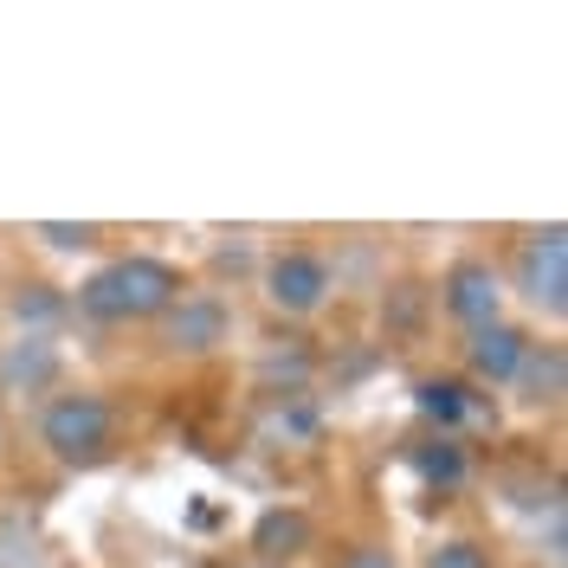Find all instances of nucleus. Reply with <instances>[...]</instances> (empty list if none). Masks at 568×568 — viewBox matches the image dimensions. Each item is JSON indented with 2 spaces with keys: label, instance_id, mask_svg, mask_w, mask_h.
<instances>
[{
  "label": "nucleus",
  "instance_id": "1",
  "mask_svg": "<svg viewBox=\"0 0 568 568\" xmlns=\"http://www.w3.org/2000/svg\"><path fill=\"white\" fill-rule=\"evenodd\" d=\"M181 297V272L162 258H116L84 284V311L91 317H155Z\"/></svg>",
  "mask_w": 568,
  "mask_h": 568
},
{
  "label": "nucleus",
  "instance_id": "2",
  "mask_svg": "<svg viewBox=\"0 0 568 568\" xmlns=\"http://www.w3.org/2000/svg\"><path fill=\"white\" fill-rule=\"evenodd\" d=\"M110 400H98V394H65V400H52L45 407V446L59 453V459H104L110 453Z\"/></svg>",
  "mask_w": 568,
  "mask_h": 568
},
{
  "label": "nucleus",
  "instance_id": "3",
  "mask_svg": "<svg viewBox=\"0 0 568 568\" xmlns=\"http://www.w3.org/2000/svg\"><path fill=\"white\" fill-rule=\"evenodd\" d=\"M265 291H272V304L278 311H317L323 291H329V265H323L317 252H284L272 258V272H265Z\"/></svg>",
  "mask_w": 568,
  "mask_h": 568
},
{
  "label": "nucleus",
  "instance_id": "4",
  "mask_svg": "<svg viewBox=\"0 0 568 568\" xmlns=\"http://www.w3.org/2000/svg\"><path fill=\"white\" fill-rule=\"evenodd\" d=\"M446 311H453L459 323H471V329L497 323V278L485 272V265H459L453 284H446Z\"/></svg>",
  "mask_w": 568,
  "mask_h": 568
},
{
  "label": "nucleus",
  "instance_id": "5",
  "mask_svg": "<svg viewBox=\"0 0 568 568\" xmlns=\"http://www.w3.org/2000/svg\"><path fill=\"white\" fill-rule=\"evenodd\" d=\"M471 368H478V375H491V382H510V375L524 368V336H517V329H504V323L471 329Z\"/></svg>",
  "mask_w": 568,
  "mask_h": 568
},
{
  "label": "nucleus",
  "instance_id": "6",
  "mask_svg": "<svg viewBox=\"0 0 568 568\" xmlns=\"http://www.w3.org/2000/svg\"><path fill=\"white\" fill-rule=\"evenodd\" d=\"M220 304H201V297H181L175 323H169V343L175 349H207V343H220Z\"/></svg>",
  "mask_w": 568,
  "mask_h": 568
},
{
  "label": "nucleus",
  "instance_id": "7",
  "mask_svg": "<svg viewBox=\"0 0 568 568\" xmlns=\"http://www.w3.org/2000/svg\"><path fill=\"white\" fill-rule=\"evenodd\" d=\"M530 284H536V304L562 311V233H549L542 252L530 258Z\"/></svg>",
  "mask_w": 568,
  "mask_h": 568
},
{
  "label": "nucleus",
  "instance_id": "8",
  "mask_svg": "<svg viewBox=\"0 0 568 568\" xmlns=\"http://www.w3.org/2000/svg\"><path fill=\"white\" fill-rule=\"evenodd\" d=\"M291 542H304V524H297V517H265V524H258V549H265V556H284Z\"/></svg>",
  "mask_w": 568,
  "mask_h": 568
},
{
  "label": "nucleus",
  "instance_id": "9",
  "mask_svg": "<svg viewBox=\"0 0 568 568\" xmlns=\"http://www.w3.org/2000/svg\"><path fill=\"white\" fill-rule=\"evenodd\" d=\"M420 407L426 414H439V420H459L465 414V388L459 382H433V388H420Z\"/></svg>",
  "mask_w": 568,
  "mask_h": 568
},
{
  "label": "nucleus",
  "instance_id": "10",
  "mask_svg": "<svg viewBox=\"0 0 568 568\" xmlns=\"http://www.w3.org/2000/svg\"><path fill=\"white\" fill-rule=\"evenodd\" d=\"M433 568H491V556H485L478 542H446V549L433 556Z\"/></svg>",
  "mask_w": 568,
  "mask_h": 568
},
{
  "label": "nucleus",
  "instance_id": "11",
  "mask_svg": "<svg viewBox=\"0 0 568 568\" xmlns=\"http://www.w3.org/2000/svg\"><path fill=\"white\" fill-rule=\"evenodd\" d=\"M420 465H426V478H459V471H465L453 446H439V453H420Z\"/></svg>",
  "mask_w": 568,
  "mask_h": 568
},
{
  "label": "nucleus",
  "instance_id": "12",
  "mask_svg": "<svg viewBox=\"0 0 568 568\" xmlns=\"http://www.w3.org/2000/svg\"><path fill=\"white\" fill-rule=\"evenodd\" d=\"M52 246H91V226H39Z\"/></svg>",
  "mask_w": 568,
  "mask_h": 568
},
{
  "label": "nucleus",
  "instance_id": "13",
  "mask_svg": "<svg viewBox=\"0 0 568 568\" xmlns=\"http://www.w3.org/2000/svg\"><path fill=\"white\" fill-rule=\"evenodd\" d=\"M355 568H388V562H375V556H368V562H355Z\"/></svg>",
  "mask_w": 568,
  "mask_h": 568
}]
</instances>
